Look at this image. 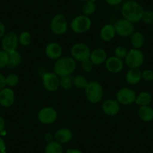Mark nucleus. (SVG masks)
I'll return each instance as SVG.
<instances>
[{
  "label": "nucleus",
  "instance_id": "obj_1",
  "mask_svg": "<svg viewBox=\"0 0 153 153\" xmlns=\"http://www.w3.org/2000/svg\"><path fill=\"white\" fill-rule=\"evenodd\" d=\"M144 9L142 5L135 1L126 2L122 7V14L131 23H137L142 20Z\"/></svg>",
  "mask_w": 153,
  "mask_h": 153
},
{
  "label": "nucleus",
  "instance_id": "obj_2",
  "mask_svg": "<svg viewBox=\"0 0 153 153\" xmlns=\"http://www.w3.org/2000/svg\"><path fill=\"white\" fill-rule=\"evenodd\" d=\"M75 59L69 56L59 58L54 65V72L58 76H65L71 74L76 69Z\"/></svg>",
  "mask_w": 153,
  "mask_h": 153
},
{
  "label": "nucleus",
  "instance_id": "obj_3",
  "mask_svg": "<svg viewBox=\"0 0 153 153\" xmlns=\"http://www.w3.org/2000/svg\"><path fill=\"white\" fill-rule=\"evenodd\" d=\"M86 96L88 101L92 104L98 103L103 96V89L101 84L97 82L92 81L88 83L85 89Z\"/></svg>",
  "mask_w": 153,
  "mask_h": 153
},
{
  "label": "nucleus",
  "instance_id": "obj_4",
  "mask_svg": "<svg viewBox=\"0 0 153 153\" xmlns=\"http://www.w3.org/2000/svg\"><path fill=\"white\" fill-rule=\"evenodd\" d=\"M125 62L128 67L130 68H138L143 63L144 55L140 51L134 48L127 53Z\"/></svg>",
  "mask_w": 153,
  "mask_h": 153
},
{
  "label": "nucleus",
  "instance_id": "obj_5",
  "mask_svg": "<svg viewBox=\"0 0 153 153\" xmlns=\"http://www.w3.org/2000/svg\"><path fill=\"white\" fill-rule=\"evenodd\" d=\"M92 22L89 17L80 15L73 19L71 23V28L76 33H84L87 32L91 27Z\"/></svg>",
  "mask_w": 153,
  "mask_h": 153
},
{
  "label": "nucleus",
  "instance_id": "obj_6",
  "mask_svg": "<svg viewBox=\"0 0 153 153\" xmlns=\"http://www.w3.org/2000/svg\"><path fill=\"white\" fill-rule=\"evenodd\" d=\"M71 53L74 59L83 62L86 59H89L91 52L87 45L83 43H77L72 46L71 49Z\"/></svg>",
  "mask_w": 153,
  "mask_h": 153
},
{
  "label": "nucleus",
  "instance_id": "obj_7",
  "mask_svg": "<svg viewBox=\"0 0 153 153\" xmlns=\"http://www.w3.org/2000/svg\"><path fill=\"white\" fill-rule=\"evenodd\" d=\"M51 29L55 35H63L68 29V23L65 17L62 14H56L54 16L51 20Z\"/></svg>",
  "mask_w": 153,
  "mask_h": 153
},
{
  "label": "nucleus",
  "instance_id": "obj_8",
  "mask_svg": "<svg viewBox=\"0 0 153 153\" xmlns=\"http://www.w3.org/2000/svg\"><path fill=\"white\" fill-rule=\"evenodd\" d=\"M116 33L122 37H128L134 32V25L126 19L118 20L113 25Z\"/></svg>",
  "mask_w": 153,
  "mask_h": 153
},
{
  "label": "nucleus",
  "instance_id": "obj_9",
  "mask_svg": "<svg viewBox=\"0 0 153 153\" xmlns=\"http://www.w3.org/2000/svg\"><path fill=\"white\" fill-rule=\"evenodd\" d=\"M136 98L137 95L134 91L128 88H123L117 94V101L124 105H128L135 102Z\"/></svg>",
  "mask_w": 153,
  "mask_h": 153
},
{
  "label": "nucleus",
  "instance_id": "obj_10",
  "mask_svg": "<svg viewBox=\"0 0 153 153\" xmlns=\"http://www.w3.org/2000/svg\"><path fill=\"white\" fill-rule=\"evenodd\" d=\"M57 113L53 107H46L42 108L38 113V120L43 124H51L56 121Z\"/></svg>",
  "mask_w": 153,
  "mask_h": 153
},
{
  "label": "nucleus",
  "instance_id": "obj_11",
  "mask_svg": "<svg viewBox=\"0 0 153 153\" xmlns=\"http://www.w3.org/2000/svg\"><path fill=\"white\" fill-rule=\"evenodd\" d=\"M18 38L14 32H8L3 36L2 41V49L5 52L10 53L11 51H16V48L18 44Z\"/></svg>",
  "mask_w": 153,
  "mask_h": 153
},
{
  "label": "nucleus",
  "instance_id": "obj_12",
  "mask_svg": "<svg viewBox=\"0 0 153 153\" xmlns=\"http://www.w3.org/2000/svg\"><path fill=\"white\" fill-rule=\"evenodd\" d=\"M42 81L45 89L50 92L57 90L59 86V79L55 73H46L42 76Z\"/></svg>",
  "mask_w": 153,
  "mask_h": 153
},
{
  "label": "nucleus",
  "instance_id": "obj_13",
  "mask_svg": "<svg viewBox=\"0 0 153 153\" xmlns=\"http://www.w3.org/2000/svg\"><path fill=\"white\" fill-rule=\"evenodd\" d=\"M14 102V92L10 88L0 90V104L4 107H9Z\"/></svg>",
  "mask_w": 153,
  "mask_h": 153
},
{
  "label": "nucleus",
  "instance_id": "obj_14",
  "mask_svg": "<svg viewBox=\"0 0 153 153\" xmlns=\"http://www.w3.org/2000/svg\"><path fill=\"white\" fill-rule=\"evenodd\" d=\"M106 68L112 73H118L123 68V62L116 56H112L107 59L105 61Z\"/></svg>",
  "mask_w": 153,
  "mask_h": 153
},
{
  "label": "nucleus",
  "instance_id": "obj_15",
  "mask_svg": "<svg viewBox=\"0 0 153 153\" xmlns=\"http://www.w3.org/2000/svg\"><path fill=\"white\" fill-rule=\"evenodd\" d=\"M120 103L117 101H115V100H107L102 104L103 112L108 116L117 115L120 111Z\"/></svg>",
  "mask_w": 153,
  "mask_h": 153
},
{
  "label": "nucleus",
  "instance_id": "obj_16",
  "mask_svg": "<svg viewBox=\"0 0 153 153\" xmlns=\"http://www.w3.org/2000/svg\"><path fill=\"white\" fill-rule=\"evenodd\" d=\"M45 53L51 59H59L62 53V47L57 43H51L46 47Z\"/></svg>",
  "mask_w": 153,
  "mask_h": 153
},
{
  "label": "nucleus",
  "instance_id": "obj_17",
  "mask_svg": "<svg viewBox=\"0 0 153 153\" xmlns=\"http://www.w3.org/2000/svg\"><path fill=\"white\" fill-rule=\"evenodd\" d=\"M89 59L92 61L93 65H101L107 60V53L104 50L97 48L91 53Z\"/></svg>",
  "mask_w": 153,
  "mask_h": 153
},
{
  "label": "nucleus",
  "instance_id": "obj_18",
  "mask_svg": "<svg viewBox=\"0 0 153 153\" xmlns=\"http://www.w3.org/2000/svg\"><path fill=\"white\" fill-rule=\"evenodd\" d=\"M72 132L70 129L63 128H60L55 133L54 137L56 141L59 143H66L72 139Z\"/></svg>",
  "mask_w": 153,
  "mask_h": 153
},
{
  "label": "nucleus",
  "instance_id": "obj_19",
  "mask_svg": "<svg viewBox=\"0 0 153 153\" xmlns=\"http://www.w3.org/2000/svg\"><path fill=\"white\" fill-rule=\"evenodd\" d=\"M126 81L131 85L139 83L142 78V72L138 68H131L126 74Z\"/></svg>",
  "mask_w": 153,
  "mask_h": 153
},
{
  "label": "nucleus",
  "instance_id": "obj_20",
  "mask_svg": "<svg viewBox=\"0 0 153 153\" xmlns=\"http://www.w3.org/2000/svg\"><path fill=\"white\" fill-rule=\"evenodd\" d=\"M115 34H116V30L114 26L112 24H107L101 29L100 35L103 41L110 42L114 38Z\"/></svg>",
  "mask_w": 153,
  "mask_h": 153
},
{
  "label": "nucleus",
  "instance_id": "obj_21",
  "mask_svg": "<svg viewBox=\"0 0 153 153\" xmlns=\"http://www.w3.org/2000/svg\"><path fill=\"white\" fill-rule=\"evenodd\" d=\"M138 116L144 122H150L153 120V109L148 106H140L138 110Z\"/></svg>",
  "mask_w": 153,
  "mask_h": 153
},
{
  "label": "nucleus",
  "instance_id": "obj_22",
  "mask_svg": "<svg viewBox=\"0 0 153 153\" xmlns=\"http://www.w3.org/2000/svg\"><path fill=\"white\" fill-rule=\"evenodd\" d=\"M8 66L11 68L17 67L21 62V55L17 51H11L8 53Z\"/></svg>",
  "mask_w": 153,
  "mask_h": 153
},
{
  "label": "nucleus",
  "instance_id": "obj_23",
  "mask_svg": "<svg viewBox=\"0 0 153 153\" xmlns=\"http://www.w3.org/2000/svg\"><path fill=\"white\" fill-rule=\"evenodd\" d=\"M131 45L135 49H139L142 48L143 45L145 42V38H144L143 35L140 32H134L131 35Z\"/></svg>",
  "mask_w": 153,
  "mask_h": 153
},
{
  "label": "nucleus",
  "instance_id": "obj_24",
  "mask_svg": "<svg viewBox=\"0 0 153 153\" xmlns=\"http://www.w3.org/2000/svg\"><path fill=\"white\" fill-rule=\"evenodd\" d=\"M152 101V96L149 92H140L137 96L135 103L140 106H148Z\"/></svg>",
  "mask_w": 153,
  "mask_h": 153
},
{
  "label": "nucleus",
  "instance_id": "obj_25",
  "mask_svg": "<svg viewBox=\"0 0 153 153\" xmlns=\"http://www.w3.org/2000/svg\"><path fill=\"white\" fill-rule=\"evenodd\" d=\"M45 153H63L62 146L59 143L52 141L47 145L45 148Z\"/></svg>",
  "mask_w": 153,
  "mask_h": 153
},
{
  "label": "nucleus",
  "instance_id": "obj_26",
  "mask_svg": "<svg viewBox=\"0 0 153 153\" xmlns=\"http://www.w3.org/2000/svg\"><path fill=\"white\" fill-rule=\"evenodd\" d=\"M96 10V5L92 0H89L84 2L82 7V11L85 16H89L94 14Z\"/></svg>",
  "mask_w": 153,
  "mask_h": 153
},
{
  "label": "nucleus",
  "instance_id": "obj_27",
  "mask_svg": "<svg viewBox=\"0 0 153 153\" xmlns=\"http://www.w3.org/2000/svg\"><path fill=\"white\" fill-rule=\"evenodd\" d=\"M74 78L71 75L65 76H62L59 79V86H62L63 89L65 90H68V89H71L72 84H73Z\"/></svg>",
  "mask_w": 153,
  "mask_h": 153
},
{
  "label": "nucleus",
  "instance_id": "obj_28",
  "mask_svg": "<svg viewBox=\"0 0 153 153\" xmlns=\"http://www.w3.org/2000/svg\"><path fill=\"white\" fill-rule=\"evenodd\" d=\"M88 83H88L87 80L82 75H78V76H75L74 78L73 84L76 88H79V89H86Z\"/></svg>",
  "mask_w": 153,
  "mask_h": 153
},
{
  "label": "nucleus",
  "instance_id": "obj_29",
  "mask_svg": "<svg viewBox=\"0 0 153 153\" xmlns=\"http://www.w3.org/2000/svg\"><path fill=\"white\" fill-rule=\"evenodd\" d=\"M5 83H6V85L11 86V87H12V86H17L19 83L18 76L14 74H8V76L5 77Z\"/></svg>",
  "mask_w": 153,
  "mask_h": 153
},
{
  "label": "nucleus",
  "instance_id": "obj_30",
  "mask_svg": "<svg viewBox=\"0 0 153 153\" xmlns=\"http://www.w3.org/2000/svg\"><path fill=\"white\" fill-rule=\"evenodd\" d=\"M19 42L23 46H28L31 43V35L28 32H23L19 37Z\"/></svg>",
  "mask_w": 153,
  "mask_h": 153
},
{
  "label": "nucleus",
  "instance_id": "obj_31",
  "mask_svg": "<svg viewBox=\"0 0 153 153\" xmlns=\"http://www.w3.org/2000/svg\"><path fill=\"white\" fill-rule=\"evenodd\" d=\"M127 53V51H126V49L124 47L119 46L115 50V56L123 60V59L126 58Z\"/></svg>",
  "mask_w": 153,
  "mask_h": 153
},
{
  "label": "nucleus",
  "instance_id": "obj_32",
  "mask_svg": "<svg viewBox=\"0 0 153 153\" xmlns=\"http://www.w3.org/2000/svg\"><path fill=\"white\" fill-rule=\"evenodd\" d=\"M8 54L5 51H0V69L8 65Z\"/></svg>",
  "mask_w": 153,
  "mask_h": 153
},
{
  "label": "nucleus",
  "instance_id": "obj_33",
  "mask_svg": "<svg viewBox=\"0 0 153 153\" xmlns=\"http://www.w3.org/2000/svg\"><path fill=\"white\" fill-rule=\"evenodd\" d=\"M142 20L146 24H151L153 23V11H144Z\"/></svg>",
  "mask_w": 153,
  "mask_h": 153
},
{
  "label": "nucleus",
  "instance_id": "obj_34",
  "mask_svg": "<svg viewBox=\"0 0 153 153\" xmlns=\"http://www.w3.org/2000/svg\"><path fill=\"white\" fill-rule=\"evenodd\" d=\"M93 68V63L92 62L90 59H86L85 61L82 62V68L83 71L86 72H89L92 70Z\"/></svg>",
  "mask_w": 153,
  "mask_h": 153
},
{
  "label": "nucleus",
  "instance_id": "obj_35",
  "mask_svg": "<svg viewBox=\"0 0 153 153\" xmlns=\"http://www.w3.org/2000/svg\"><path fill=\"white\" fill-rule=\"evenodd\" d=\"M142 78L146 81H152L153 80V71L151 70L143 71L142 72Z\"/></svg>",
  "mask_w": 153,
  "mask_h": 153
},
{
  "label": "nucleus",
  "instance_id": "obj_36",
  "mask_svg": "<svg viewBox=\"0 0 153 153\" xmlns=\"http://www.w3.org/2000/svg\"><path fill=\"white\" fill-rule=\"evenodd\" d=\"M6 86V83H5V77L0 74V90H2V89L5 87Z\"/></svg>",
  "mask_w": 153,
  "mask_h": 153
},
{
  "label": "nucleus",
  "instance_id": "obj_37",
  "mask_svg": "<svg viewBox=\"0 0 153 153\" xmlns=\"http://www.w3.org/2000/svg\"><path fill=\"white\" fill-rule=\"evenodd\" d=\"M105 2L110 5H117L123 2V0H105Z\"/></svg>",
  "mask_w": 153,
  "mask_h": 153
},
{
  "label": "nucleus",
  "instance_id": "obj_38",
  "mask_svg": "<svg viewBox=\"0 0 153 153\" xmlns=\"http://www.w3.org/2000/svg\"><path fill=\"white\" fill-rule=\"evenodd\" d=\"M5 25H4L2 22H0V38H3V36L5 35Z\"/></svg>",
  "mask_w": 153,
  "mask_h": 153
},
{
  "label": "nucleus",
  "instance_id": "obj_39",
  "mask_svg": "<svg viewBox=\"0 0 153 153\" xmlns=\"http://www.w3.org/2000/svg\"><path fill=\"white\" fill-rule=\"evenodd\" d=\"M5 143L4 140L2 137H0V152H5Z\"/></svg>",
  "mask_w": 153,
  "mask_h": 153
},
{
  "label": "nucleus",
  "instance_id": "obj_40",
  "mask_svg": "<svg viewBox=\"0 0 153 153\" xmlns=\"http://www.w3.org/2000/svg\"><path fill=\"white\" fill-rule=\"evenodd\" d=\"M5 126V122L2 117H0V131L4 130Z\"/></svg>",
  "mask_w": 153,
  "mask_h": 153
},
{
  "label": "nucleus",
  "instance_id": "obj_41",
  "mask_svg": "<svg viewBox=\"0 0 153 153\" xmlns=\"http://www.w3.org/2000/svg\"><path fill=\"white\" fill-rule=\"evenodd\" d=\"M66 153H83L81 151L78 149H70L66 151Z\"/></svg>",
  "mask_w": 153,
  "mask_h": 153
},
{
  "label": "nucleus",
  "instance_id": "obj_42",
  "mask_svg": "<svg viewBox=\"0 0 153 153\" xmlns=\"http://www.w3.org/2000/svg\"><path fill=\"white\" fill-rule=\"evenodd\" d=\"M79 1H82V2H86V1H89V0H79Z\"/></svg>",
  "mask_w": 153,
  "mask_h": 153
},
{
  "label": "nucleus",
  "instance_id": "obj_43",
  "mask_svg": "<svg viewBox=\"0 0 153 153\" xmlns=\"http://www.w3.org/2000/svg\"><path fill=\"white\" fill-rule=\"evenodd\" d=\"M0 153H5V152H0Z\"/></svg>",
  "mask_w": 153,
  "mask_h": 153
},
{
  "label": "nucleus",
  "instance_id": "obj_44",
  "mask_svg": "<svg viewBox=\"0 0 153 153\" xmlns=\"http://www.w3.org/2000/svg\"><path fill=\"white\" fill-rule=\"evenodd\" d=\"M129 1H134V0H128L127 2H129Z\"/></svg>",
  "mask_w": 153,
  "mask_h": 153
}]
</instances>
